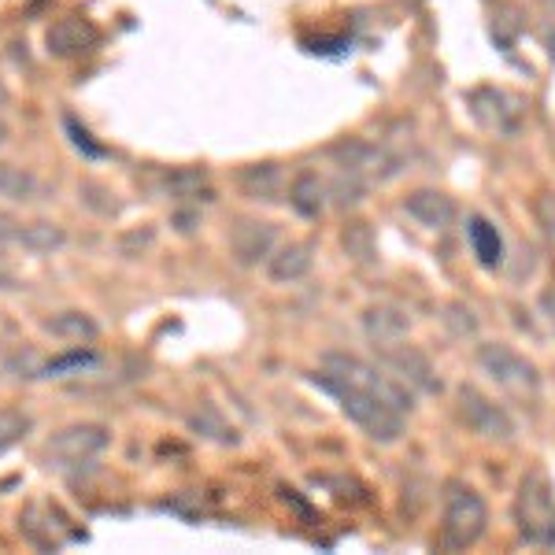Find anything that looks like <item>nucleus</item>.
I'll use <instances>...</instances> for the list:
<instances>
[{"label":"nucleus","mask_w":555,"mask_h":555,"mask_svg":"<svg viewBox=\"0 0 555 555\" xmlns=\"http://www.w3.org/2000/svg\"><path fill=\"white\" fill-rule=\"evenodd\" d=\"M311 271V256L304 245H289L282 248L278 256H271V278L274 282H293V278L308 274Z\"/></svg>","instance_id":"obj_12"},{"label":"nucleus","mask_w":555,"mask_h":555,"mask_svg":"<svg viewBox=\"0 0 555 555\" xmlns=\"http://www.w3.org/2000/svg\"><path fill=\"white\" fill-rule=\"evenodd\" d=\"M34 190H38V182L30 171L15 164H0V196L4 201H26V196H34Z\"/></svg>","instance_id":"obj_13"},{"label":"nucleus","mask_w":555,"mask_h":555,"mask_svg":"<svg viewBox=\"0 0 555 555\" xmlns=\"http://www.w3.org/2000/svg\"><path fill=\"white\" fill-rule=\"evenodd\" d=\"M408 211L415 215L423 227H444V222H452V215H455V208H452V201L449 196H441V193H415L408 201Z\"/></svg>","instance_id":"obj_10"},{"label":"nucleus","mask_w":555,"mask_h":555,"mask_svg":"<svg viewBox=\"0 0 555 555\" xmlns=\"http://www.w3.org/2000/svg\"><path fill=\"white\" fill-rule=\"evenodd\" d=\"M274 248V230L267 222H241L234 230V253L241 263H256Z\"/></svg>","instance_id":"obj_8"},{"label":"nucleus","mask_w":555,"mask_h":555,"mask_svg":"<svg viewBox=\"0 0 555 555\" xmlns=\"http://www.w3.org/2000/svg\"><path fill=\"white\" fill-rule=\"evenodd\" d=\"M515 522L522 541L537 548H555V496L541 470H530L515 496Z\"/></svg>","instance_id":"obj_2"},{"label":"nucleus","mask_w":555,"mask_h":555,"mask_svg":"<svg viewBox=\"0 0 555 555\" xmlns=\"http://www.w3.org/2000/svg\"><path fill=\"white\" fill-rule=\"evenodd\" d=\"M8 101H12V93H8L4 78H0V107H8Z\"/></svg>","instance_id":"obj_20"},{"label":"nucleus","mask_w":555,"mask_h":555,"mask_svg":"<svg viewBox=\"0 0 555 555\" xmlns=\"http://www.w3.org/2000/svg\"><path fill=\"white\" fill-rule=\"evenodd\" d=\"M315 382L326 392H334L337 404H341V411L363 429L366 437L389 444V441H397V437L404 434V415H400L397 408L385 404L382 397H374V392L360 389V385L341 382V378H334V374H322V371L315 374Z\"/></svg>","instance_id":"obj_1"},{"label":"nucleus","mask_w":555,"mask_h":555,"mask_svg":"<svg viewBox=\"0 0 555 555\" xmlns=\"http://www.w3.org/2000/svg\"><path fill=\"white\" fill-rule=\"evenodd\" d=\"M486 500L478 496L470 486L463 481H449L444 489V518H441V533L449 548H467V544L478 541L486 533Z\"/></svg>","instance_id":"obj_3"},{"label":"nucleus","mask_w":555,"mask_h":555,"mask_svg":"<svg viewBox=\"0 0 555 555\" xmlns=\"http://www.w3.org/2000/svg\"><path fill=\"white\" fill-rule=\"evenodd\" d=\"M49 330L56 337H70V341H89V337H96V326L89 322L86 315H78V311H67V315H60V319H52L49 322Z\"/></svg>","instance_id":"obj_15"},{"label":"nucleus","mask_w":555,"mask_h":555,"mask_svg":"<svg viewBox=\"0 0 555 555\" xmlns=\"http://www.w3.org/2000/svg\"><path fill=\"white\" fill-rule=\"evenodd\" d=\"M8 138H12V130H8V122L0 119V145H8Z\"/></svg>","instance_id":"obj_21"},{"label":"nucleus","mask_w":555,"mask_h":555,"mask_svg":"<svg viewBox=\"0 0 555 555\" xmlns=\"http://www.w3.org/2000/svg\"><path fill=\"white\" fill-rule=\"evenodd\" d=\"M4 241H20V222L0 211V245H4Z\"/></svg>","instance_id":"obj_18"},{"label":"nucleus","mask_w":555,"mask_h":555,"mask_svg":"<svg viewBox=\"0 0 555 555\" xmlns=\"http://www.w3.org/2000/svg\"><path fill=\"white\" fill-rule=\"evenodd\" d=\"M107 429L104 426H93V423H78V426H64L49 437L44 452L49 460H56L60 467H82V463L96 460L104 449H107Z\"/></svg>","instance_id":"obj_4"},{"label":"nucleus","mask_w":555,"mask_h":555,"mask_svg":"<svg viewBox=\"0 0 555 555\" xmlns=\"http://www.w3.org/2000/svg\"><path fill=\"white\" fill-rule=\"evenodd\" d=\"M64 230L56 227V222H30V227L20 230V245L26 248V253L34 256H49L56 253V248H64Z\"/></svg>","instance_id":"obj_11"},{"label":"nucleus","mask_w":555,"mask_h":555,"mask_svg":"<svg viewBox=\"0 0 555 555\" xmlns=\"http://www.w3.org/2000/svg\"><path fill=\"white\" fill-rule=\"evenodd\" d=\"M467 237H470V248L474 256L481 259L486 267H500V259H504V241H500L496 227H489L481 215H474L467 222Z\"/></svg>","instance_id":"obj_9"},{"label":"nucleus","mask_w":555,"mask_h":555,"mask_svg":"<svg viewBox=\"0 0 555 555\" xmlns=\"http://www.w3.org/2000/svg\"><path fill=\"white\" fill-rule=\"evenodd\" d=\"M478 360L500 385H512V389H533V385H537L533 366L526 363L522 356H515L512 348H504V345H486L478 352Z\"/></svg>","instance_id":"obj_7"},{"label":"nucleus","mask_w":555,"mask_h":555,"mask_svg":"<svg viewBox=\"0 0 555 555\" xmlns=\"http://www.w3.org/2000/svg\"><path fill=\"white\" fill-rule=\"evenodd\" d=\"M26 429H30V418L26 415L0 411V449H8V444H15L20 437H26Z\"/></svg>","instance_id":"obj_17"},{"label":"nucleus","mask_w":555,"mask_h":555,"mask_svg":"<svg viewBox=\"0 0 555 555\" xmlns=\"http://www.w3.org/2000/svg\"><path fill=\"white\" fill-rule=\"evenodd\" d=\"M101 41V34H96V26L82 20V15H64V20H56L49 26V34H44V44H49L52 56H82L89 52L93 44Z\"/></svg>","instance_id":"obj_6"},{"label":"nucleus","mask_w":555,"mask_h":555,"mask_svg":"<svg viewBox=\"0 0 555 555\" xmlns=\"http://www.w3.org/2000/svg\"><path fill=\"white\" fill-rule=\"evenodd\" d=\"M460 418L481 437H512L515 434V426H512V418L504 415V408H496L489 397H481L478 389H470V385L460 389Z\"/></svg>","instance_id":"obj_5"},{"label":"nucleus","mask_w":555,"mask_h":555,"mask_svg":"<svg viewBox=\"0 0 555 555\" xmlns=\"http://www.w3.org/2000/svg\"><path fill=\"white\" fill-rule=\"evenodd\" d=\"M0 289H15V271L8 267L4 256H0Z\"/></svg>","instance_id":"obj_19"},{"label":"nucleus","mask_w":555,"mask_h":555,"mask_svg":"<svg viewBox=\"0 0 555 555\" xmlns=\"http://www.w3.org/2000/svg\"><path fill=\"white\" fill-rule=\"evenodd\" d=\"M241 182L248 185V190L256 193V201H259V193H263V201H271V185L278 182V167L274 164H263V167H248L245 175H241Z\"/></svg>","instance_id":"obj_16"},{"label":"nucleus","mask_w":555,"mask_h":555,"mask_svg":"<svg viewBox=\"0 0 555 555\" xmlns=\"http://www.w3.org/2000/svg\"><path fill=\"white\" fill-rule=\"evenodd\" d=\"M289 196H293V204H297L304 215H315L322 208V182L315 175H300L297 182H293Z\"/></svg>","instance_id":"obj_14"}]
</instances>
